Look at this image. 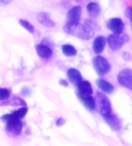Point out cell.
Masks as SVG:
<instances>
[{"label":"cell","mask_w":132,"mask_h":146,"mask_svg":"<svg viewBox=\"0 0 132 146\" xmlns=\"http://www.w3.org/2000/svg\"><path fill=\"white\" fill-rule=\"evenodd\" d=\"M65 33L84 40H89L94 36V31L87 24L66 23L64 27Z\"/></svg>","instance_id":"6da1fadb"},{"label":"cell","mask_w":132,"mask_h":146,"mask_svg":"<svg viewBox=\"0 0 132 146\" xmlns=\"http://www.w3.org/2000/svg\"><path fill=\"white\" fill-rule=\"evenodd\" d=\"M1 120L6 123V131L9 135L13 137L19 136L23 130V122L18 118H16L13 114H5L1 117Z\"/></svg>","instance_id":"7a4b0ae2"},{"label":"cell","mask_w":132,"mask_h":146,"mask_svg":"<svg viewBox=\"0 0 132 146\" xmlns=\"http://www.w3.org/2000/svg\"><path fill=\"white\" fill-rule=\"evenodd\" d=\"M96 98H97L99 113L103 117V119H107L112 114V108H111V102L107 96L100 92L97 94Z\"/></svg>","instance_id":"3957f363"},{"label":"cell","mask_w":132,"mask_h":146,"mask_svg":"<svg viewBox=\"0 0 132 146\" xmlns=\"http://www.w3.org/2000/svg\"><path fill=\"white\" fill-rule=\"evenodd\" d=\"M108 46L113 51H118L123 46L129 41V37L127 34H111L107 39Z\"/></svg>","instance_id":"277c9868"},{"label":"cell","mask_w":132,"mask_h":146,"mask_svg":"<svg viewBox=\"0 0 132 146\" xmlns=\"http://www.w3.org/2000/svg\"><path fill=\"white\" fill-rule=\"evenodd\" d=\"M93 64L98 74L106 75L111 71V65L108 60L102 56H97L94 58Z\"/></svg>","instance_id":"5b68a950"},{"label":"cell","mask_w":132,"mask_h":146,"mask_svg":"<svg viewBox=\"0 0 132 146\" xmlns=\"http://www.w3.org/2000/svg\"><path fill=\"white\" fill-rule=\"evenodd\" d=\"M117 80L120 84L128 90H132V70L127 68L121 70L117 75Z\"/></svg>","instance_id":"8992f818"},{"label":"cell","mask_w":132,"mask_h":146,"mask_svg":"<svg viewBox=\"0 0 132 146\" xmlns=\"http://www.w3.org/2000/svg\"><path fill=\"white\" fill-rule=\"evenodd\" d=\"M107 27L113 34H121L124 29V23L119 18H112L107 22Z\"/></svg>","instance_id":"52a82bcc"},{"label":"cell","mask_w":132,"mask_h":146,"mask_svg":"<svg viewBox=\"0 0 132 146\" xmlns=\"http://www.w3.org/2000/svg\"><path fill=\"white\" fill-rule=\"evenodd\" d=\"M82 14V7L80 5H76L71 8L67 13V23H79Z\"/></svg>","instance_id":"ba28073f"},{"label":"cell","mask_w":132,"mask_h":146,"mask_svg":"<svg viewBox=\"0 0 132 146\" xmlns=\"http://www.w3.org/2000/svg\"><path fill=\"white\" fill-rule=\"evenodd\" d=\"M78 97H79L80 100L83 102V104H84V106L89 111H94L95 109V100H94V98H93L92 96L79 92L78 93Z\"/></svg>","instance_id":"9c48e42d"},{"label":"cell","mask_w":132,"mask_h":146,"mask_svg":"<svg viewBox=\"0 0 132 146\" xmlns=\"http://www.w3.org/2000/svg\"><path fill=\"white\" fill-rule=\"evenodd\" d=\"M67 77L69 80L74 85H78L83 81L82 76L80 72L75 68H70L67 70Z\"/></svg>","instance_id":"30bf717a"},{"label":"cell","mask_w":132,"mask_h":146,"mask_svg":"<svg viewBox=\"0 0 132 146\" xmlns=\"http://www.w3.org/2000/svg\"><path fill=\"white\" fill-rule=\"evenodd\" d=\"M37 19L40 24L46 27H55V22L51 19V17L46 12H40L37 14Z\"/></svg>","instance_id":"8fae6325"},{"label":"cell","mask_w":132,"mask_h":146,"mask_svg":"<svg viewBox=\"0 0 132 146\" xmlns=\"http://www.w3.org/2000/svg\"><path fill=\"white\" fill-rule=\"evenodd\" d=\"M107 40L102 36H99L98 37H96L93 42V49L94 51L98 54H100L103 53L104 50V48L106 46Z\"/></svg>","instance_id":"7c38bea8"},{"label":"cell","mask_w":132,"mask_h":146,"mask_svg":"<svg viewBox=\"0 0 132 146\" xmlns=\"http://www.w3.org/2000/svg\"><path fill=\"white\" fill-rule=\"evenodd\" d=\"M36 50L37 54L41 58L48 59L53 55V50H51V48L48 47L47 46L43 45V44L37 45L36 46Z\"/></svg>","instance_id":"4fadbf2b"},{"label":"cell","mask_w":132,"mask_h":146,"mask_svg":"<svg viewBox=\"0 0 132 146\" xmlns=\"http://www.w3.org/2000/svg\"><path fill=\"white\" fill-rule=\"evenodd\" d=\"M97 84H98V88H100V90L107 94H111L114 90V87L111 84V83L103 79H98L97 80Z\"/></svg>","instance_id":"5bb4252c"},{"label":"cell","mask_w":132,"mask_h":146,"mask_svg":"<svg viewBox=\"0 0 132 146\" xmlns=\"http://www.w3.org/2000/svg\"><path fill=\"white\" fill-rule=\"evenodd\" d=\"M105 121L114 131H119L121 127V121L115 114H111L107 119L105 120Z\"/></svg>","instance_id":"9a60e30c"},{"label":"cell","mask_w":132,"mask_h":146,"mask_svg":"<svg viewBox=\"0 0 132 146\" xmlns=\"http://www.w3.org/2000/svg\"><path fill=\"white\" fill-rule=\"evenodd\" d=\"M87 10L88 13L93 18L98 17L100 13V7L99 4L96 3H89L87 6Z\"/></svg>","instance_id":"2e32d148"},{"label":"cell","mask_w":132,"mask_h":146,"mask_svg":"<svg viewBox=\"0 0 132 146\" xmlns=\"http://www.w3.org/2000/svg\"><path fill=\"white\" fill-rule=\"evenodd\" d=\"M77 87H78V90L80 93L86 94H89V95H91L94 93L92 86L90 84V83L88 81L83 80Z\"/></svg>","instance_id":"e0dca14e"},{"label":"cell","mask_w":132,"mask_h":146,"mask_svg":"<svg viewBox=\"0 0 132 146\" xmlns=\"http://www.w3.org/2000/svg\"><path fill=\"white\" fill-rule=\"evenodd\" d=\"M62 51L64 53V55H66L67 56H76L77 53V51L76 50V48L73 46L72 45L70 44H64L62 46Z\"/></svg>","instance_id":"ac0fdd59"},{"label":"cell","mask_w":132,"mask_h":146,"mask_svg":"<svg viewBox=\"0 0 132 146\" xmlns=\"http://www.w3.org/2000/svg\"><path fill=\"white\" fill-rule=\"evenodd\" d=\"M19 23H20L22 27L25 28L27 29V31L30 33H33L35 32V28L33 26L32 24L30 23L29 22H28L27 20H25V19H19Z\"/></svg>","instance_id":"d6986e66"},{"label":"cell","mask_w":132,"mask_h":146,"mask_svg":"<svg viewBox=\"0 0 132 146\" xmlns=\"http://www.w3.org/2000/svg\"><path fill=\"white\" fill-rule=\"evenodd\" d=\"M27 112H28V108H27V107H23V108H22L19 109V110L16 111L13 114V115L15 117H16V118H18V119L20 120L27 114Z\"/></svg>","instance_id":"ffe728a7"},{"label":"cell","mask_w":132,"mask_h":146,"mask_svg":"<svg viewBox=\"0 0 132 146\" xmlns=\"http://www.w3.org/2000/svg\"><path fill=\"white\" fill-rule=\"evenodd\" d=\"M10 96L9 90L5 88H0V100H6Z\"/></svg>","instance_id":"44dd1931"},{"label":"cell","mask_w":132,"mask_h":146,"mask_svg":"<svg viewBox=\"0 0 132 146\" xmlns=\"http://www.w3.org/2000/svg\"><path fill=\"white\" fill-rule=\"evenodd\" d=\"M12 104H14V106H17V105H23V106H26V102L23 100V99L19 98H15L13 99L12 101Z\"/></svg>","instance_id":"7402d4cb"},{"label":"cell","mask_w":132,"mask_h":146,"mask_svg":"<svg viewBox=\"0 0 132 146\" xmlns=\"http://www.w3.org/2000/svg\"><path fill=\"white\" fill-rule=\"evenodd\" d=\"M125 16H127V19H129L132 29V7H127L126 9V10H125Z\"/></svg>","instance_id":"603a6c76"},{"label":"cell","mask_w":132,"mask_h":146,"mask_svg":"<svg viewBox=\"0 0 132 146\" xmlns=\"http://www.w3.org/2000/svg\"><path fill=\"white\" fill-rule=\"evenodd\" d=\"M85 24H87V26H89L94 31H97V30L100 29V27H98V25H97L94 23H93L92 21H90V20H87V21L85 22Z\"/></svg>","instance_id":"cb8c5ba5"},{"label":"cell","mask_w":132,"mask_h":146,"mask_svg":"<svg viewBox=\"0 0 132 146\" xmlns=\"http://www.w3.org/2000/svg\"><path fill=\"white\" fill-rule=\"evenodd\" d=\"M122 57H123V59H124V60L128 61V60H130L131 59V53H128V52H123V53H122Z\"/></svg>","instance_id":"d4e9b609"},{"label":"cell","mask_w":132,"mask_h":146,"mask_svg":"<svg viewBox=\"0 0 132 146\" xmlns=\"http://www.w3.org/2000/svg\"><path fill=\"white\" fill-rule=\"evenodd\" d=\"M65 123H66L65 119L63 118V117H60V118H58V119L56 120V125H57V126H62V125H64Z\"/></svg>","instance_id":"484cf974"},{"label":"cell","mask_w":132,"mask_h":146,"mask_svg":"<svg viewBox=\"0 0 132 146\" xmlns=\"http://www.w3.org/2000/svg\"><path fill=\"white\" fill-rule=\"evenodd\" d=\"M60 84L62 85V86H64V87H66V88H67L69 85L68 83L66 82L65 80H60Z\"/></svg>","instance_id":"4316f807"},{"label":"cell","mask_w":132,"mask_h":146,"mask_svg":"<svg viewBox=\"0 0 132 146\" xmlns=\"http://www.w3.org/2000/svg\"><path fill=\"white\" fill-rule=\"evenodd\" d=\"M11 2L10 1H0V5H7V4H9V3H10Z\"/></svg>","instance_id":"83f0119b"}]
</instances>
